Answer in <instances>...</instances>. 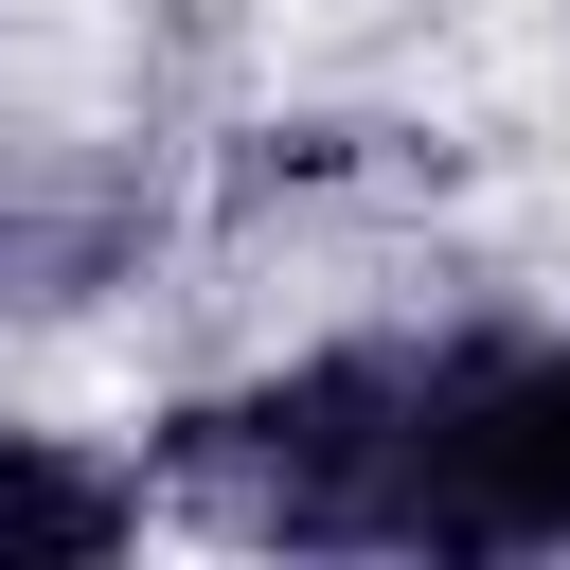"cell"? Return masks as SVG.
<instances>
[{
  "instance_id": "obj_1",
  "label": "cell",
  "mask_w": 570,
  "mask_h": 570,
  "mask_svg": "<svg viewBox=\"0 0 570 570\" xmlns=\"http://www.w3.org/2000/svg\"><path fill=\"white\" fill-rule=\"evenodd\" d=\"M392 410H410V338H321V356L249 374V392H196L160 428V499L249 534V552H374Z\"/></svg>"
},
{
  "instance_id": "obj_2",
  "label": "cell",
  "mask_w": 570,
  "mask_h": 570,
  "mask_svg": "<svg viewBox=\"0 0 570 570\" xmlns=\"http://www.w3.org/2000/svg\"><path fill=\"white\" fill-rule=\"evenodd\" d=\"M374 552H570V338H410Z\"/></svg>"
},
{
  "instance_id": "obj_3",
  "label": "cell",
  "mask_w": 570,
  "mask_h": 570,
  "mask_svg": "<svg viewBox=\"0 0 570 570\" xmlns=\"http://www.w3.org/2000/svg\"><path fill=\"white\" fill-rule=\"evenodd\" d=\"M142 534V481L125 463H71L53 428H0V570H89Z\"/></svg>"
}]
</instances>
